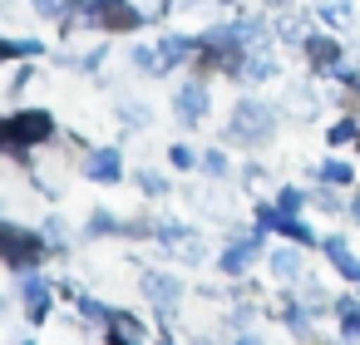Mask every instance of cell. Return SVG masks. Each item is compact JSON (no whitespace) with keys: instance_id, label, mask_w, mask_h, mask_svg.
<instances>
[{"instance_id":"cell-1","label":"cell","mask_w":360,"mask_h":345,"mask_svg":"<svg viewBox=\"0 0 360 345\" xmlns=\"http://www.w3.org/2000/svg\"><path fill=\"white\" fill-rule=\"evenodd\" d=\"M50 114L45 109H25V114H15V119H0V148H11V153H20V148H35V143H45L50 138Z\"/></svg>"},{"instance_id":"cell-2","label":"cell","mask_w":360,"mask_h":345,"mask_svg":"<svg viewBox=\"0 0 360 345\" xmlns=\"http://www.w3.org/2000/svg\"><path fill=\"white\" fill-rule=\"evenodd\" d=\"M0 261L6 266H15V271H25V266H35L40 261V237L30 232V227H0Z\"/></svg>"},{"instance_id":"cell-3","label":"cell","mask_w":360,"mask_h":345,"mask_svg":"<svg viewBox=\"0 0 360 345\" xmlns=\"http://www.w3.org/2000/svg\"><path fill=\"white\" fill-rule=\"evenodd\" d=\"M271 134V109L266 104H237L232 109V124H227V138H237V143H262Z\"/></svg>"},{"instance_id":"cell-4","label":"cell","mask_w":360,"mask_h":345,"mask_svg":"<svg viewBox=\"0 0 360 345\" xmlns=\"http://www.w3.org/2000/svg\"><path fill=\"white\" fill-rule=\"evenodd\" d=\"M20 301H25V311H30V320H40V315L50 311V286H45L40 276H30V271H20Z\"/></svg>"},{"instance_id":"cell-5","label":"cell","mask_w":360,"mask_h":345,"mask_svg":"<svg viewBox=\"0 0 360 345\" xmlns=\"http://www.w3.org/2000/svg\"><path fill=\"white\" fill-rule=\"evenodd\" d=\"M262 252V237L257 232H247V237H237L227 252H222V271H247V261Z\"/></svg>"},{"instance_id":"cell-6","label":"cell","mask_w":360,"mask_h":345,"mask_svg":"<svg viewBox=\"0 0 360 345\" xmlns=\"http://www.w3.org/2000/svg\"><path fill=\"white\" fill-rule=\"evenodd\" d=\"M173 104H178V119H183V124H198L202 109H207V89H202V84H183Z\"/></svg>"},{"instance_id":"cell-7","label":"cell","mask_w":360,"mask_h":345,"mask_svg":"<svg viewBox=\"0 0 360 345\" xmlns=\"http://www.w3.org/2000/svg\"><path fill=\"white\" fill-rule=\"evenodd\" d=\"M306 60H311L316 70H335V65H340V45H335L330 35H311V40H306Z\"/></svg>"},{"instance_id":"cell-8","label":"cell","mask_w":360,"mask_h":345,"mask_svg":"<svg viewBox=\"0 0 360 345\" xmlns=\"http://www.w3.org/2000/svg\"><path fill=\"white\" fill-rule=\"evenodd\" d=\"M143 291H148V301H158V311H173L183 296V286L173 276H143Z\"/></svg>"},{"instance_id":"cell-9","label":"cell","mask_w":360,"mask_h":345,"mask_svg":"<svg viewBox=\"0 0 360 345\" xmlns=\"http://www.w3.org/2000/svg\"><path fill=\"white\" fill-rule=\"evenodd\" d=\"M84 173H89V178H99V183H114V178H119V153H114V148L89 153V158H84Z\"/></svg>"},{"instance_id":"cell-10","label":"cell","mask_w":360,"mask_h":345,"mask_svg":"<svg viewBox=\"0 0 360 345\" xmlns=\"http://www.w3.org/2000/svg\"><path fill=\"white\" fill-rule=\"evenodd\" d=\"M271 276L276 281H301V252H291V247L271 252Z\"/></svg>"},{"instance_id":"cell-11","label":"cell","mask_w":360,"mask_h":345,"mask_svg":"<svg viewBox=\"0 0 360 345\" xmlns=\"http://www.w3.org/2000/svg\"><path fill=\"white\" fill-rule=\"evenodd\" d=\"M335 311H340V330H345V335H360V301H350V296H345Z\"/></svg>"},{"instance_id":"cell-12","label":"cell","mask_w":360,"mask_h":345,"mask_svg":"<svg viewBox=\"0 0 360 345\" xmlns=\"http://www.w3.org/2000/svg\"><path fill=\"white\" fill-rule=\"evenodd\" d=\"M109 335H119V340H143V325L129 320V315H114V320H109Z\"/></svg>"},{"instance_id":"cell-13","label":"cell","mask_w":360,"mask_h":345,"mask_svg":"<svg viewBox=\"0 0 360 345\" xmlns=\"http://www.w3.org/2000/svg\"><path fill=\"white\" fill-rule=\"evenodd\" d=\"M15 55H35L30 40H0V60H15Z\"/></svg>"},{"instance_id":"cell-14","label":"cell","mask_w":360,"mask_h":345,"mask_svg":"<svg viewBox=\"0 0 360 345\" xmlns=\"http://www.w3.org/2000/svg\"><path fill=\"white\" fill-rule=\"evenodd\" d=\"M266 74H271V60L266 55H252L247 60V79H266Z\"/></svg>"},{"instance_id":"cell-15","label":"cell","mask_w":360,"mask_h":345,"mask_svg":"<svg viewBox=\"0 0 360 345\" xmlns=\"http://www.w3.org/2000/svg\"><path fill=\"white\" fill-rule=\"evenodd\" d=\"M321 178L326 183H350V168L345 163H321Z\"/></svg>"},{"instance_id":"cell-16","label":"cell","mask_w":360,"mask_h":345,"mask_svg":"<svg viewBox=\"0 0 360 345\" xmlns=\"http://www.w3.org/2000/svg\"><path fill=\"white\" fill-rule=\"evenodd\" d=\"M70 6H75V0H35V11H40V15H65Z\"/></svg>"},{"instance_id":"cell-17","label":"cell","mask_w":360,"mask_h":345,"mask_svg":"<svg viewBox=\"0 0 360 345\" xmlns=\"http://www.w3.org/2000/svg\"><path fill=\"white\" fill-rule=\"evenodd\" d=\"M276 207L296 212V207H301V193H296V188H281V193H276Z\"/></svg>"},{"instance_id":"cell-18","label":"cell","mask_w":360,"mask_h":345,"mask_svg":"<svg viewBox=\"0 0 360 345\" xmlns=\"http://www.w3.org/2000/svg\"><path fill=\"white\" fill-rule=\"evenodd\" d=\"M330 138H335V143H345V138H355V124H350V119H345V124H335V129H330Z\"/></svg>"},{"instance_id":"cell-19","label":"cell","mask_w":360,"mask_h":345,"mask_svg":"<svg viewBox=\"0 0 360 345\" xmlns=\"http://www.w3.org/2000/svg\"><path fill=\"white\" fill-rule=\"evenodd\" d=\"M202 168H207V173H227V158H222V153H207Z\"/></svg>"},{"instance_id":"cell-20","label":"cell","mask_w":360,"mask_h":345,"mask_svg":"<svg viewBox=\"0 0 360 345\" xmlns=\"http://www.w3.org/2000/svg\"><path fill=\"white\" fill-rule=\"evenodd\" d=\"M350 212H355V217H360V197H355V202H350Z\"/></svg>"},{"instance_id":"cell-21","label":"cell","mask_w":360,"mask_h":345,"mask_svg":"<svg viewBox=\"0 0 360 345\" xmlns=\"http://www.w3.org/2000/svg\"><path fill=\"white\" fill-rule=\"evenodd\" d=\"M266 6H286V0H266Z\"/></svg>"},{"instance_id":"cell-22","label":"cell","mask_w":360,"mask_h":345,"mask_svg":"<svg viewBox=\"0 0 360 345\" xmlns=\"http://www.w3.org/2000/svg\"><path fill=\"white\" fill-rule=\"evenodd\" d=\"M355 84H360V70H355Z\"/></svg>"}]
</instances>
